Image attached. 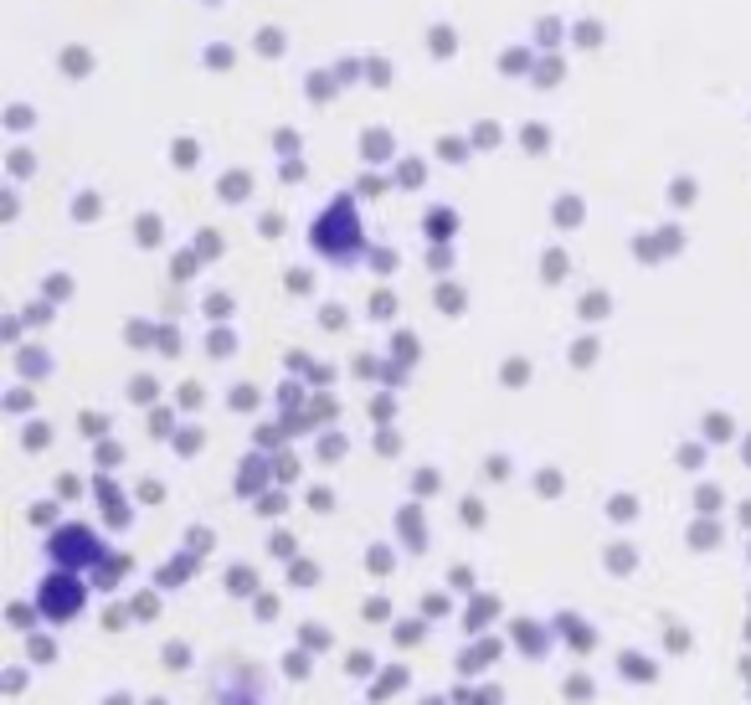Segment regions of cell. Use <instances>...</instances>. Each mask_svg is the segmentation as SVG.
I'll use <instances>...</instances> for the list:
<instances>
[{
  "mask_svg": "<svg viewBox=\"0 0 751 705\" xmlns=\"http://www.w3.org/2000/svg\"><path fill=\"white\" fill-rule=\"evenodd\" d=\"M52 551H58V556H78V551H82V556L93 562V556H99V541H93V530H78V526H73V530H62Z\"/></svg>",
  "mask_w": 751,
  "mask_h": 705,
  "instance_id": "2",
  "label": "cell"
},
{
  "mask_svg": "<svg viewBox=\"0 0 751 705\" xmlns=\"http://www.w3.org/2000/svg\"><path fill=\"white\" fill-rule=\"evenodd\" d=\"M324 227H315V248L330 257H351L360 248V227H356V206L351 201H335V212L319 216Z\"/></svg>",
  "mask_w": 751,
  "mask_h": 705,
  "instance_id": "1",
  "label": "cell"
}]
</instances>
